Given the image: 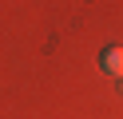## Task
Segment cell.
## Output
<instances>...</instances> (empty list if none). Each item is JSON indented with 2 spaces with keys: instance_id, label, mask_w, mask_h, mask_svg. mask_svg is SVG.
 Listing matches in <instances>:
<instances>
[{
  "instance_id": "cell-1",
  "label": "cell",
  "mask_w": 123,
  "mask_h": 119,
  "mask_svg": "<svg viewBox=\"0 0 123 119\" xmlns=\"http://www.w3.org/2000/svg\"><path fill=\"white\" fill-rule=\"evenodd\" d=\"M99 68H103L107 75L123 79V48H103V56H99Z\"/></svg>"
}]
</instances>
